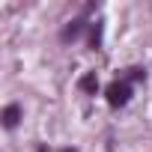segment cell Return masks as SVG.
Masks as SVG:
<instances>
[{
    "label": "cell",
    "mask_w": 152,
    "mask_h": 152,
    "mask_svg": "<svg viewBox=\"0 0 152 152\" xmlns=\"http://www.w3.org/2000/svg\"><path fill=\"white\" fill-rule=\"evenodd\" d=\"M81 30H84V21H72V24L63 30V39H66V42H69V39H78Z\"/></svg>",
    "instance_id": "obj_4"
},
{
    "label": "cell",
    "mask_w": 152,
    "mask_h": 152,
    "mask_svg": "<svg viewBox=\"0 0 152 152\" xmlns=\"http://www.w3.org/2000/svg\"><path fill=\"white\" fill-rule=\"evenodd\" d=\"M60 152H78V149H60Z\"/></svg>",
    "instance_id": "obj_7"
},
{
    "label": "cell",
    "mask_w": 152,
    "mask_h": 152,
    "mask_svg": "<svg viewBox=\"0 0 152 152\" xmlns=\"http://www.w3.org/2000/svg\"><path fill=\"white\" fill-rule=\"evenodd\" d=\"M143 78H146L143 69H128V81H143Z\"/></svg>",
    "instance_id": "obj_6"
},
{
    "label": "cell",
    "mask_w": 152,
    "mask_h": 152,
    "mask_svg": "<svg viewBox=\"0 0 152 152\" xmlns=\"http://www.w3.org/2000/svg\"><path fill=\"white\" fill-rule=\"evenodd\" d=\"M78 87H81L84 93H96V90H99V78H96V72H87V75H81Z\"/></svg>",
    "instance_id": "obj_3"
},
{
    "label": "cell",
    "mask_w": 152,
    "mask_h": 152,
    "mask_svg": "<svg viewBox=\"0 0 152 152\" xmlns=\"http://www.w3.org/2000/svg\"><path fill=\"white\" fill-rule=\"evenodd\" d=\"M90 45H93V48H99V45H102V24H96V27H93V33H90Z\"/></svg>",
    "instance_id": "obj_5"
},
{
    "label": "cell",
    "mask_w": 152,
    "mask_h": 152,
    "mask_svg": "<svg viewBox=\"0 0 152 152\" xmlns=\"http://www.w3.org/2000/svg\"><path fill=\"white\" fill-rule=\"evenodd\" d=\"M21 119V104H6L3 107V128H15Z\"/></svg>",
    "instance_id": "obj_2"
},
{
    "label": "cell",
    "mask_w": 152,
    "mask_h": 152,
    "mask_svg": "<svg viewBox=\"0 0 152 152\" xmlns=\"http://www.w3.org/2000/svg\"><path fill=\"white\" fill-rule=\"evenodd\" d=\"M128 99H131V84L128 81H113L107 87V104L110 107H122V104H128Z\"/></svg>",
    "instance_id": "obj_1"
}]
</instances>
